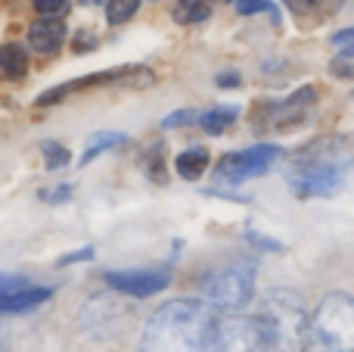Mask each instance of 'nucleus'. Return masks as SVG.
<instances>
[{"label":"nucleus","instance_id":"9d476101","mask_svg":"<svg viewBox=\"0 0 354 352\" xmlns=\"http://www.w3.org/2000/svg\"><path fill=\"white\" fill-rule=\"evenodd\" d=\"M128 69H112V72H97V75H84V78L78 81H68V85H59V87H50V91H44L41 97H37V106H53L59 103L62 97H68V94L75 91H84V87H97V85H112V81H118V75H124Z\"/></svg>","mask_w":354,"mask_h":352},{"label":"nucleus","instance_id":"5701e85b","mask_svg":"<svg viewBox=\"0 0 354 352\" xmlns=\"http://www.w3.org/2000/svg\"><path fill=\"white\" fill-rule=\"evenodd\" d=\"M289 6H292L295 12H308V10H317L320 3H324V0H286Z\"/></svg>","mask_w":354,"mask_h":352},{"label":"nucleus","instance_id":"ddd939ff","mask_svg":"<svg viewBox=\"0 0 354 352\" xmlns=\"http://www.w3.org/2000/svg\"><path fill=\"white\" fill-rule=\"evenodd\" d=\"M25 69H28V53H25L19 44L0 47V72H3L6 78H22Z\"/></svg>","mask_w":354,"mask_h":352},{"label":"nucleus","instance_id":"2eb2a0df","mask_svg":"<svg viewBox=\"0 0 354 352\" xmlns=\"http://www.w3.org/2000/svg\"><path fill=\"white\" fill-rule=\"evenodd\" d=\"M205 166H208V153H205V150H199V147L180 153V156H177V162H174L177 175H180V178H187V181L199 178V175L205 172Z\"/></svg>","mask_w":354,"mask_h":352},{"label":"nucleus","instance_id":"20e7f679","mask_svg":"<svg viewBox=\"0 0 354 352\" xmlns=\"http://www.w3.org/2000/svg\"><path fill=\"white\" fill-rule=\"evenodd\" d=\"M305 352H354V303L345 293H330L308 318Z\"/></svg>","mask_w":354,"mask_h":352},{"label":"nucleus","instance_id":"393cba45","mask_svg":"<svg viewBox=\"0 0 354 352\" xmlns=\"http://www.w3.org/2000/svg\"><path fill=\"white\" fill-rule=\"evenodd\" d=\"M218 85H221V87H227V85H233V87H236V85H239V75H236V72H230V75L224 72V75H221V78H218Z\"/></svg>","mask_w":354,"mask_h":352},{"label":"nucleus","instance_id":"f3484780","mask_svg":"<svg viewBox=\"0 0 354 352\" xmlns=\"http://www.w3.org/2000/svg\"><path fill=\"white\" fill-rule=\"evenodd\" d=\"M137 10H140V0H109V3H106V19H109L112 25H122V22H128Z\"/></svg>","mask_w":354,"mask_h":352},{"label":"nucleus","instance_id":"7ed1b4c3","mask_svg":"<svg viewBox=\"0 0 354 352\" xmlns=\"http://www.w3.org/2000/svg\"><path fill=\"white\" fill-rule=\"evenodd\" d=\"M252 322H255L264 352H305L308 315L299 293L292 290L264 293Z\"/></svg>","mask_w":354,"mask_h":352},{"label":"nucleus","instance_id":"bb28decb","mask_svg":"<svg viewBox=\"0 0 354 352\" xmlns=\"http://www.w3.org/2000/svg\"><path fill=\"white\" fill-rule=\"evenodd\" d=\"M84 3H106V0H84Z\"/></svg>","mask_w":354,"mask_h":352},{"label":"nucleus","instance_id":"f8f14e48","mask_svg":"<svg viewBox=\"0 0 354 352\" xmlns=\"http://www.w3.org/2000/svg\"><path fill=\"white\" fill-rule=\"evenodd\" d=\"M122 143H128V134H122V131H97V134L87 141L84 147V156H81V166H87V162H93L100 153H106V150L112 147H122Z\"/></svg>","mask_w":354,"mask_h":352},{"label":"nucleus","instance_id":"0eeeda50","mask_svg":"<svg viewBox=\"0 0 354 352\" xmlns=\"http://www.w3.org/2000/svg\"><path fill=\"white\" fill-rule=\"evenodd\" d=\"M53 297L50 287H41V284H31L28 278H19V274H0V312H28V309H37L41 303Z\"/></svg>","mask_w":354,"mask_h":352},{"label":"nucleus","instance_id":"4be33fe9","mask_svg":"<svg viewBox=\"0 0 354 352\" xmlns=\"http://www.w3.org/2000/svg\"><path fill=\"white\" fill-rule=\"evenodd\" d=\"M193 112L189 109H183V112H171V116L165 118V122H162V128H174V125H187V122H193Z\"/></svg>","mask_w":354,"mask_h":352},{"label":"nucleus","instance_id":"1a4fd4ad","mask_svg":"<svg viewBox=\"0 0 354 352\" xmlns=\"http://www.w3.org/2000/svg\"><path fill=\"white\" fill-rule=\"evenodd\" d=\"M314 103H317V91H314V87H299L292 97L268 106L264 125H268V128H286V125H295L314 109Z\"/></svg>","mask_w":354,"mask_h":352},{"label":"nucleus","instance_id":"aec40b11","mask_svg":"<svg viewBox=\"0 0 354 352\" xmlns=\"http://www.w3.org/2000/svg\"><path fill=\"white\" fill-rule=\"evenodd\" d=\"M66 6H68V0H35V10L47 19H56L59 12H66Z\"/></svg>","mask_w":354,"mask_h":352},{"label":"nucleus","instance_id":"9b49d317","mask_svg":"<svg viewBox=\"0 0 354 352\" xmlns=\"http://www.w3.org/2000/svg\"><path fill=\"white\" fill-rule=\"evenodd\" d=\"M66 41V25L59 19H41L28 28V44L37 53H56Z\"/></svg>","mask_w":354,"mask_h":352},{"label":"nucleus","instance_id":"6ab92c4d","mask_svg":"<svg viewBox=\"0 0 354 352\" xmlns=\"http://www.w3.org/2000/svg\"><path fill=\"white\" fill-rule=\"evenodd\" d=\"M351 56H354V50H351V47H345L342 53H339L336 60L330 62V69L339 75V78H351Z\"/></svg>","mask_w":354,"mask_h":352},{"label":"nucleus","instance_id":"6e6552de","mask_svg":"<svg viewBox=\"0 0 354 352\" xmlns=\"http://www.w3.org/2000/svg\"><path fill=\"white\" fill-rule=\"evenodd\" d=\"M106 284L112 290L124 293V297H134V299H147V297H156L162 293L171 278L168 272H153V268H134V272H106L103 274Z\"/></svg>","mask_w":354,"mask_h":352},{"label":"nucleus","instance_id":"f03ea898","mask_svg":"<svg viewBox=\"0 0 354 352\" xmlns=\"http://www.w3.org/2000/svg\"><path fill=\"white\" fill-rule=\"evenodd\" d=\"M351 168V141L345 134L317 137L289 159L286 181L295 197H333L345 187Z\"/></svg>","mask_w":354,"mask_h":352},{"label":"nucleus","instance_id":"a211bd4d","mask_svg":"<svg viewBox=\"0 0 354 352\" xmlns=\"http://www.w3.org/2000/svg\"><path fill=\"white\" fill-rule=\"evenodd\" d=\"M41 150H44V166L50 168V172H56V168H62L68 162V150L62 147V143H56V141H44L41 143Z\"/></svg>","mask_w":354,"mask_h":352},{"label":"nucleus","instance_id":"412c9836","mask_svg":"<svg viewBox=\"0 0 354 352\" xmlns=\"http://www.w3.org/2000/svg\"><path fill=\"white\" fill-rule=\"evenodd\" d=\"M236 10L243 12V16H249V12H261V10H270L268 0H239Z\"/></svg>","mask_w":354,"mask_h":352},{"label":"nucleus","instance_id":"423d86ee","mask_svg":"<svg viewBox=\"0 0 354 352\" xmlns=\"http://www.w3.org/2000/svg\"><path fill=\"white\" fill-rule=\"evenodd\" d=\"M280 156H283L280 147H274V143H258V147L227 153L224 159L218 162L214 175H218V181H224V184H243V181L270 172V168L280 162Z\"/></svg>","mask_w":354,"mask_h":352},{"label":"nucleus","instance_id":"39448f33","mask_svg":"<svg viewBox=\"0 0 354 352\" xmlns=\"http://www.w3.org/2000/svg\"><path fill=\"white\" fill-rule=\"evenodd\" d=\"M202 293L218 315H236L255 297V262L236 259L202 274Z\"/></svg>","mask_w":354,"mask_h":352},{"label":"nucleus","instance_id":"4468645a","mask_svg":"<svg viewBox=\"0 0 354 352\" xmlns=\"http://www.w3.org/2000/svg\"><path fill=\"white\" fill-rule=\"evenodd\" d=\"M212 16V6L208 0H180V3L171 10V19L180 25H199Z\"/></svg>","mask_w":354,"mask_h":352},{"label":"nucleus","instance_id":"a878e982","mask_svg":"<svg viewBox=\"0 0 354 352\" xmlns=\"http://www.w3.org/2000/svg\"><path fill=\"white\" fill-rule=\"evenodd\" d=\"M348 41H351V31H342V35L333 37V44H348Z\"/></svg>","mask_w":354,"mask_h":352},{"label":"nucleus","instance_id":"b1692460","mask_svg":"<svg viewBox=\"0 0 354 352\" xmlns=\"http://www.w3.org/2000/svg\"><path fill=\"white\" fill-rule=\"evenodd\" d=\"M68 193H72V187H56V191H44L41 197L44 200H68Z\"/></svg>","mask_w":354,"mask_h":352},{"label":"nucleus","instance_id":"f257e3e1","mask_svg":"<svg viewBox=\"0 0 354 352\" xmlns=\"http://www.w3.org/2000/svg\"><path fill=\"white\" fill-rule=\"evenodd\" d=\"M218 312L199 299H174L147 322L140 352H218Z\"/></svg>","mask_w":354,"mask_h":352},{"label":"nucleus","instance_id":"dca6fc26","mask_svg":"<svg viewBox=\"0 0 354 352\" xmlns=\"http://www.w3.org/2000/svg\"><path fill=\"white\" fill-rule=\"evenodd\" d=\"M236 116H239V109H233V106H214V109L202 112L199 122L208 134H221L224 128H230V125L236 122Z\"/></svg>","mask_w":354,"mask_h":352}]
</instances>
